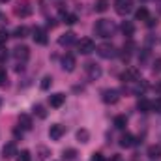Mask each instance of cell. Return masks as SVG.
Wrapping results in <instances>:
<instances>
[{
    "label": "cell",
    "mask_w": 161,
    "mask_h": 161,
    "mask_svg": "<svg viewBox=\"0 0 161 161\" xmlns=\"http://www.w3.org/2000/svg\"><path fill=\"white\" fill-rule=\"evenodd\" d=\"M94 32H96V36H99V38H111V36L116 32V26H114V23L109 21V19H99V21L94 25Z\"/></svg>",
    "instance_id": "1"
},
{
    "label": "cell",
    "mask_w": 161,
    "mask_h": 161,
    "mask_svg": "<svg viewBox=\"0 0 161 161\" xmlns=\"http://www.w3.org/2000/svg\"><path fill=\"white\" fill-rule=\"evenodd\" d=\"M96 51H97V54H99L101 58H105V60H111V58H116V56H118V49H116L113 43H101V45L96 47Z\"/></svg>",
    "instance_id": "2"
},
{
    "label": "cell",
    "mask_w": 161,
    "mask_h": 161,
    "mask_svg": "<svg viewBox=\"0 0 161 161\" xmlns=\"http://www.w3.org/2000/svg\"><path fill=\"white\" fill-rule=\"evenodd\" d=\"M124 86H125V92H129V94H133V96H142L148 84L142 79H137V80H133V82H125Z\"/></svg>",
    "instance_id": "3"
},
{
    "label": "cell",
    "mask_w": 161,
    "mask_h": 161,
    "mask_svg": "<svg viewBox=\"0 0 161 161\" xmlns=\"http://www.w3.org/2000/svg\"><path fill=\"white\" fill-rule=\"evenodd\" d=\"M101 99H103L107 105H114V103L120 101V92H118L116 88H107V90L101 92Z\"/></svg>",
    "instance_id": "4"
},
{
    "label": "cell",
    "mask_w": 161,
    "mask_h": 161,
    "mask_svg": "<svg viewBox=\"0 0 161 161\" xmlns=\"http://www.w3.org/2000/svg\"><path fill=\"white\" fill-rule=\"evenodd\" d=\"M13 58L19 62V64H25L28 58H30V49L26 45H17L13 49Z\"/></svg>",
    "instance_id": "5"
},
{
    "label": "cell",
    "mask_w": 161,
    "mask_h": 161,
    "mask_svg": "<svg viewBox=\"0 0 161 161\" xmlns=\"http://www.w3.org/2000/svg\"><path fill=\"white\" fill-rule=\"evenodd\" d=\"M15 15H17V17H30V15H32L30 0H19L17 6H15Z\"/></svg>",
    "instance_id": "6"
},
{
    "label": "cell",
    "mask_w": 161,
    "mask_h": 161,
    "mask_svg": "<svg viewBox=\"0 0 161 161\" xmlns=\"http://www.w3.org/2000/svg\"><path fill=\"white\" fill-rule=\"evenodd\" d=\"M77 51H79L80 54H90V53L96 51V43H94L92 38H82L77 43Z\"/></svg>",
    "instance_id": "7"
},
{
    "label": "cell",
    "mask_w": 161,
    "mask_h": 161,
    "mask_svg": "<svg viewBox=\"0 0 161 161\" xmlns=\"http://www.w3.org/2000/svg\"><path fill=\"white\" fill-rule=\"evenodd\" d=\"M114 9L118 15H127L133 9V0H114Z\"/></svg>",
    "instance_id": "8"
},
{
    "label": "cell",
    "mask_w": 161,
    "mask_h": 161,
    "mask_svg": "<svg viewBox=\"0 0 161 161\" xmlns=\"http://www.w3.org/2000/svg\"><path fill=\"white\" fill-rule=\"evenodd\" d=\"M84 69H86V75H88V79L90 80H97L101 77V68L97 66V64H92V62H88L86 66H84Z\"/></svg>",
    "instance_id": "9"
},
{
    "label": "cell",
    "mask_w": 161,
    "mask_h": 161,
    "mask_svg": "<svg viewBox=\"0 0 161 161\" xmlns=\"http://www.w3.org/2000/svg\"><path fill=\"white\" fill-rule=\"evenodd\" d=\"M122 82L125 84V82H133V80H137V79H141V71L137 69V68H127L124 73H122Z\"/></svg>",
    "instance_id": "10"
},
{
    "label": "cell",
    "mask_w": 161,
    "mask_h": 161,
    "mask_svg": "<svg viewBox=\"0 0 161 161\" xmlns=\"http://www.w3.org/2000/svg\"><path fill=\"white\" fill-rule=\"evenodd\" d=\"M64 133H66V127H64L62 124H53V125L49 127V137H51L53 141H60Z\"/></svg>",
    "instance_id": "11"
},
{
    "label": "cell",
    "mask_w": 161,
    "mask_h": 161,
    "mask_svg": "<svg viewBox=\"0 0 161 161\" xmlns=\"http://www.w3.org/2000/svg\"><path fill=\"white\" fill-rule=\"evenodd\" d=\"M13 156H17V144L11 141V142H6V144H4V148H2V158L8 161V159H11Z\"/></svg>",
    "instance_id": "12"
},
{
    "label": "cell",
    "mask_w": 161,
    "mask_h": 161,
    "mask_svg": "<svg viewBox=\"0 0 161 161\" xmlns=\"http://www.w3.org/2000/svg\"><path fill=\"white\" fill-rule=\"evenodd\" d=\"M64 101H66V96H64L62 92H56V94H51V96H49V103H51V107H54V109L62 107Z\"/></svg>",
    "instance_id": "13"
},
{
    "label": "cell",
    "mask_w": 161,
    "mask_h": 161,
    "mask_svg": "<svg viewBox=\"0 0 161 161\" xmlns=\"http://www.w3.org/2000/svg\"><path fill=\"white\" fill-rule=\"evenodd\" d=\"M75 66H77V62H75V56L73 54H66L62 58V69L64 71H73Z\"/></svg>",
    "instance_id": "14"
},
{
    "label": "cell",
    "mask_w": 161,
    "mask_h": 161,
    "mask_svg": "<svg viewBox=\"0 0 161 161\" xmlns=\"http://www.w3.org/2000/svg\"><path fill=\"white\" fill-rule=\"evenodd\" d=\"M17 124H19V127H21L23 131H30V129H32V118H30L28 114H21V116L17 118Z\"/></svg>",
    "instance_id": "15"
},
{
    "label": "cell",
    "mask_w": 161,
    "mask_h": 161,
    "mask_svg": "<svg viewBox=\"0 0 161 161\" xmlns=\"http://www.w3.org/2000/svg\"><path fill=\"white\" fill-rule=\"evenodd\" d=\"M32 34H34L32 38H34V41H36V43H40V45H45V43H47V32H45L43 28H40V26H36Z\"/></svg>",
    "instance_id": "16"
},
{
    "label": "cell",
    "mask_w": 161,
    "mask_h": 161,
    "mask_svg": "<svg viewBox=\"0 0 161 161\" xmlns=\"http://www.w3.org/2000/svg\"><path fill=\"white\" fill-rule=\"evenodd\" d=\"M75 34L73 32H66V34H62L60 38H58V45H62V47H68V45H71V43H75Z\"/></svg>",
    "instance_id": "17"
},
{
    "label": "cell",
    "mask_w": 161,
    "mask_h": 161,
    "mask_svg": "<svg viewBox=\"0 0 161 161\" xmlns=\"http://www.w3.org/2000/svg\"><path fill=\"white\" fill-rule=\"evenodd\" d=\"M135 142H137V141H135V137H133L131 133H124L120 137V146L122 148H131Z\"/></svg>",
    "instance_id": "18"
},
{
    "label": "cell",
    "mask_w": 161,
    "mask_h": 161,
    "mask_svg": "<svg viewBox=\"0 0 161 161\" xmlns=\"http://www.w3.org/2000/svg\"><path fill=\"white\" fill-rule=\"evenodd\" d=\"M146 154H148L150 159H159L161 158V144H152V146H148Z\"/></svg>",
    "instance_id": "19"
},
{
    "label": "cell",
    "mask_w": 161,
    "mask_h": 161,
    "mask_svg": "<svg viewBox=\"0 0 161 161\" xmlns=\"http://www.w3.org/2000/svg\"><path fill=\"white\" fill-rule=\"evenodd\" d=\"M122 32H124V36L131 38V36L135 34V25H133L131 21H124V23H122Z\"/></svg>",
    "instance_id": "20"
},
{
    "label": "cell",
    "mask_w": 161,
    "mask_h": 161,
    "mask_svg": "<svg viewBox=\"0 0 161 161\" xmlns=\"http://www.w3.org/2000/svg\"><path fill=\"white\" fill-rule=\"evenodd\" d=\"M137 109H139L141 113H150V111H152V101H148V99L141 97V99H139V103H137Z\"/></svg>",
    "instance_id": "21"
},
{
    "label": "cell",
    "mask_w": 161,
    "mask_h": 161,
    "mask_svg": "<svg viewBox=\"0 0 161 161\" xmlns=\"http://www.w3.org/2000/svg\"><path fill=\"white\" fill-rule=\"evenodd\" d=\"M135 19H137V21H148V19H150L148 9H146V8H139V9L135 11Z\"/></svg>",
    "instance_id": "22"
},
{
    "label": "cell",
    "mask_w": 161,
    "mask_h": 161,
    "mask_svg": "<svg viewBox=\"0 0 161 161\" xmlns=\"http://www.w3.org/2000/svg\"><path fill=\"white\" fill-rule=\"evenodd\" d=\"M77 156H79V154H77V150H75V148H66V150L62 152V158H64L66 161H73Z\"/></svg>",
    "instance_id": "23"
},
{
    "label": "cell",
    "mask_w": 161,
    "mask_h": 161,
    "mask_svg": "<svg viewBox=\"0 0 161 161\" xmlns=\"http://www.w3.org/2000/svg\"><path fill=\"white\" fill-rule=\"evenodd\" d=\"M94 9H96L97 13L107 11V9H109V0H97V2H96V6H94Z\"/></svg>",
    "instance_id": "24"
},
{
    "label": "cell",
    "mask_w": 161,
    "mask_h": 161,
    "mask_svg": "<svg viewBox=\"0 0 161 161\" xmlns=\"http://www.w3.org/2000/svg\"><path fill=\"white\" fill-rule=\"evenodd\" d=\"M26 34H28V28H26V26H17V28L13 30V38H19V40L26 38Z\"/></svg>",
    "instance_id": "25"
},
{
    "label": "cell",
    "mask_w": 161,
    "mask_h": 161,
    "mask_svg": "<svg viewBox=\"0 0 161 161\" xmlns=\"http://www.w3.org/2000/svg\"><path fill=\"white\" fill-rule=\"evenodd\" d=\"M125 125H127V118H125L124 114H118V116L114 118V127H116V129H124Z\"/></svg>",
    "instance_id": "26"
},
{
    "label": "cell",
    "mask_w": 161,
    "mask_h": 161,
    "mask_svg": "<svg viewBox=\"0 0 161 161\" xmlns=\"http://www.w3.org/2000/svg\"><path fill=\"white\" fill-rule=\"evenodd\" d=\"M77 141H79V142H88V141H90L88 129H79V131H77Z\"/></svg>",
    "instance_id": "27"
},
{
    "label": "cell",
    "mask_w": 161,
    "mask_h": 161,
    "mask_svg": "<svg viewBox=\"0 0 161 161\" xmlns=\"http://www.w3.org/2000/svg\"><path fill=\"white\" fill-rule=\"evenodd\" d=\"M34 114L38 118H47V111H45L43 105H34Z\"/></svg>",
    "instance_id": "28"
},
{
    "label": "cell",
    "mask_w": 161,
    "mask_h": 161,
    "mask_svg": "<svg viewBox=\"0 0 161 161\" xmlns=\"http://www.w3.org/2000/svg\"><path fill=\"white\" fill-rule=\"evenodd\" d=\"M62 19H64L66 25H75L77 23V15H73V13H64Z\"/></svg>",
    "instance_id": "29"
},
{
    "label": "cell",
    "mask_w": 161,
    "mask_h": 161,
    "mask_svg": "<svg viewBox=\"0 0 161 161\" xmlns=\"http://www.w3.org/2000/svg\"><path fill=\"white\" fill-rule=\"evenodd\" d=\"M17 161H30V152H28V150L17 152Z\"/></svg>",
    "instance_id": "30"
},
{
    "label": "cell",
    "mask_w": 161,
    "mask_h": 161,
    "mask_svg": "<svg viewBox=\"0 0 161 161\" xmlns=\"http://www.w3.org/2000/svg\"><path fill=\"white\" fill-rule=\"evenodd\" d=\"M51 84H53V77H49V75L43 77V79H41V90H49Z\"/></svg>",
    "instance_id": "31"
},
{
    "label": "cell",
    "mask_w": 161,
    "mask_h": 161,
    "mask_svg": "<svg viewBox=\"0 0 161 161\" xmlns=\"http://www.w3.org/2000/svg\"><path fill=\"white\" fill-rule=\"evenodd\" d=\"M38 154H40V156H38L40 159H47V158L51 156V152H49V148H45V146H40V148H38Z\"/></svg>",
    "instance_id": "32"
},
{
    "label": "cell",
    "mask_w": 161,
    "mask_h": 161,
    "mask_svg": "<svg viewBox=\"0 0 161 161\" xmlns=\"http://www.w3.org/2000/svg\"><path fill=\"white\" fill-rule=\"evenodd\" d=\"M8 60V49L4 45H0V64H4Z\"/></svg>",
    "instance_id": "33"
},
{
    "label": "cell",
    "mask_w": 161,
    "mask_h": 161,
    "mask_svg": "<svg viewBox=\"0 0 161 161\" xmlns=\"http://www.w3.org/2000/svg\"><path fill=\"white\" fill-rule=\"evenodd\" d=\"M152 111H154V113H161V99L152 101Z\"/></svg>",
    "instance_id": "34"
},
{
    "label": "cell",
    "mask_w": 161,
    "mask_h": 161,
    "mask_svg": "<svg viewBox=\"0 0 161 161\" xmlns=\"http://www.w3.org/2000/svg\"><path fill=\"white\" fill-rule=\"evenodd\" d=\"M152 69H154V73H159V71H161V56H159V58H156V62H154Z\"/></svg>",
    "instance_id": "35"
},
{
    "label": "cell",
    "mask_w": 161,
    "mask_h": 161,
    "mask_svg": "<svg viewBox=\"0 0 161 161\" xmlns=\"http://www.w3.org/2000/svg\"><path fill=\"white\" fill-rule=\"evenodd\" d=\"M90 161H105V156H103V154H99V152H94V154H92V158H90Z\"/></svg>",
    "instance_id": "36"
},
{
    "label": "cell",
    "mask_w": 161,
    "mask_h": 161,
    "mask_svg": "<svg viewBox=\"0 0 161 161\" xmlns=\"http://www.w3.org/2000/svg\"><path fill=\"white\" fill-rule=\"evenodd\" d=\"M8 38H9V34H8L6 30H0V45H4V43L8 41Z\"/></svg>",
    "instance_id": "37"
},
{
    "label": "cell",
    "mask_w": 161,
    "mask_h": 161,
    "mask_svg": "<svg viewBox=\"0 0 161 161\" xmlns=\"http://www.w3.org/2000/svg\"><path fill=\"white\" fill-rule=\"evenodd\" d=\"M6 77H8V75H6V69H4V68H0V86H2V84H6Z\"/></svg>",
    "instance_id": "38"
},
{
    "label": "cell",
    "mask_w": 161,
    "mask_h": 161,
    "mask_svg": "<svg viewBox=\"0 0 161 161\" xmlns=\"http://www.w3.org/2000/svg\"><path fill=\"white\" fill-rule=\"evenodd\" d=\"M111 161H122V158H120V156H118V154H114V156L111 158Z\"/></svg>",
    "instance_id": "39"
},
{
    "label": "cell",
    "mask_w": 161,
    "mask_h": 161,
    "mask_svg": "<svg viewBox=\"0 0 161 161\" xmlns=\"http://www.w3.org/2000/svg\"><path fill=\"white\" fill-rule=\"evenodd\" d=\"M0 2H2V4H6V2H9V0H0Z\"/></svg>",
    "instance_id": "40"
},
{
    "label": "cell",
    "mask_w": 161,
    "mask_h": 161,
    "mask_svg": "<svg viewBox=\"0 0 161 161\" xmlns=\"http://www.w3.org/2000/svg\"><path fill=\"white\" fill-rule=\"evenodd\" d=\"M0 107H2V97H0Z\"/></svg>",
    "instance_id": "41"
}]
</instances>
